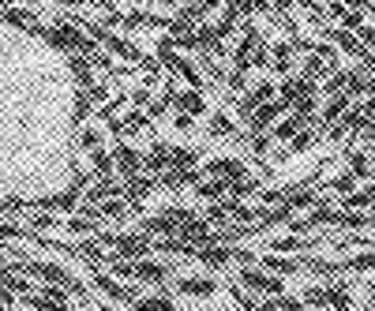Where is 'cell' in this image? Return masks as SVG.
Instances as JSON below:
<instances>
[{"instance_id":"cell-1","label":"cell","mask_w":375,"mask_h":311,"mask_svg":"<svg viewBox=\"0 0 375 311\" xmlns=\"http://www.w3.org/2000/svg\"><path fill=\"white\" fill-rule=\"evenodd\" d=\"M241 285L267 292V296H286V281L274 278V274H259V270H241Z\"/></svg>"},{"instance_id":"cell-2","label":"cell","mask_w":375,"mask_h":311,"mask_svg":"<svg viewBox=\"0 0 375 311\" xmlns=\"http://www.w3.org/2000/svg\"><path fill=\"white\" fill-rule=\"evenodd\" d=\"M113 166L121 169L124 180H132V177H139L143 158H139V150H132L128 143H116V146H113Z\"/></svg>"},{"instance_id":"cell-3","label":"cell","mask_w":375,"mask_h":311,"mask_svg":"<svg viewBox=\"0 0 375 311\" xmlns=\"http://www.w3.org/2000/svg\"><path fill=\"white\" fill-rule=\"evenodd\" d=\"M94 285L102 289L109 300H116V304H135V300H139V296H135V292L128 289V285H121L116 278H109V274H102V270H94Z\"/></svg>"},{"instance_id":"cell-4","label":"cell","mask_w":375,"mask_h":311,"mask_svg":"<svg viewBox=\"0 0 375 311\" xmlns=\"http://www.w3.org/2000/svg\"><path fill=\"white\" fill-rule=\"evenodd\" d=\"M177 109H184L188 116H203L207 113V102H203V90H184V94H177Z\"/></svg>"},{"instance_id":"cell-5","label":"cell","mask_w":375,"mask_h":311,"mask_svg":"<svg viewBox=\"0 0 375 311\" xmlns=\"http://www.w3.org/2000/svg\"><path fill=\"white\" fill-rule=\"evenodd\" d=\"M177 289L184 292V296H210L218 285H214V281H207V278H184V281H177Z\"/></svg>"},{"instance_id":"cell-6","label":"cell","mask_w":375,"mask_h":311,"mask_svg":"<svg viewBox=\"0 0 375 311\" xmlns=\"http://www.w3.org/2000/svg\"><path fill=\"white\" fill-rule=\"evenodd\" d=\"M135 278H139V281H150V285H162V281L169 278V270L158 267V263H135Z\"/></svg>"},{"instance_id":"cell-7","label":"cell","mask_w":375,"mask_h":311,"mask_svg":"<svg viewBox=\"0 0 375 311\" xmlns=\"http://www.w3.org/2000/svg\"><path fill=\"white\" fill-rule=\"evenodd\" d=\"M233 132H236V124L225 113H210V135H214V139H225V135H233Z\"/></svg>"},{"instance_id":"cell-8","label":"cell","mask_w":375,"mask_h":311,"mask_svg":"<svg viewBox=\"0 0 375 311\" xmlns=\"http://www.w3.org/2000/svg\"><path fill=\"white\" fill-rule=\"evenodd\" d=\"M323 75H326V64H323V57H315V53H312V57L304 60V71H300V79H308V83H319Z\"/></svg>"},{"instance_id":"cell-9","label":"cell","mask_w":375,"mask_h":311,"mask_svg":"<svg viewBox=\"0 0 375 311\" xmlns=\"http://www.w3.org/2000/svg\"><path fill=\"white\" fill-rule=\"evenodd\" d=\"M345 109H349V94H334V98H331V105L323 109V124L331 127V121H338V116H342Z\"/></svg>"},{"instance_id":"cell-10","label":"cell","mask_w":375,"mask_h":311,"mask_svg":"<svg viewBox=\"0 0 375 311\" xmlns=\"http://www.w3.org/2000/svg\"><path fill=\"white\" fill-rule=\"evenodd\" d=\"M304 124H308V121H300V116L293 113L289 121H286V124H278L270 135H274V139H293V135H297V127H304Z\"/></svg>"},{"instance_id":"cell-11","label":"cell","mask_w":375,"mask_h":311,"mask_svg":"<svg viewBox=\"0 0 375 311\" xmlns=\"http://www.w3.org/2000/svg\"><path fill=\"white\" fill-rule=\"evenodd\" d=\"M79 146H83V150H98V146H102V132H98L94 124L83 127V132H79Z\"/></svg>"},{"instance_id":"cell-12","label":"cell","mask_w":375,"mask_h":311,"mask_svg":"<svg viewBox=\"0 0 375 311\" xmlns=\"http://www.w3.org/2000/svg\"><path fill=\"white\" fill-rule=\"evenodd\" d=\"M98 210H102V217H124V214H128V203L116 195V199H109V203L98 206Z\"/></svg>"},{"instance_id":"cell-13","label":"cell","mask_w":375,"mask_h":311,"mask_svg":"<svg viewBox=\"0 0 375 311\" xmlns=\"http://www.w3.org/2000/svg\"><path fill=\"white\" fill-rule=\"evenodd\" d=\"M177 132H191V124H195V116H188V113H177Z\"/></svg>"},{"instance_id":"cell-14","label":"cell","mask_w":375,"mask_h":311,"mask_svg":"<svg viewBox=\"0 0 375 311\" xmlns=\"http://www.w3.org/2000/svg\"><path fill=\"white\" fill-rule=\"evenodd\" d=\"M146 4H162V8H173V0H146Z\"/></svg>"},{"instance_id":"cell-15","label":"cell","mask_w":375,"mask_h":311,"mask_svg":"<svg viewBox=\"0 0 375 311\" xmlns=\"http://www.w3.org/2000/svg\"><path fill=\"white\" fill-rule=\"evenodd\" d=\"M0 8H12V0H0Z\"/></svg>"},{"instance_id":"cell-16","label":"cell","mask_w":375,"mask_h":311,"mask_svg":"<svg viewBox=\"0 0 375 311\" xmlns=\"http://www.w3.org/2000/svg\"><path fill=\"white\" fill-rule=\"evenodd\" d=\"M71 311H76V308H71Z\"/></svg>"}]
</instances>
